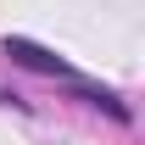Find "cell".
<instances>
[{
  "label": "cell",
  "instance_id": "cell-1",
  "mask_svg": "<svg viewBox=\"0 0 145 145\" xmlns=\"http://www.w3.org/2000/svg\"><path fill=\"white\" fill-rule=\"evenodd\" d=\"M6 56H11L17 67H28V72H45V78H67V72H72L56 50H45V45H34V39H22V34L6 39Z\"/></svg>",
  "mask_w": 145,
  "mask_h": 145
}]
</instances>
